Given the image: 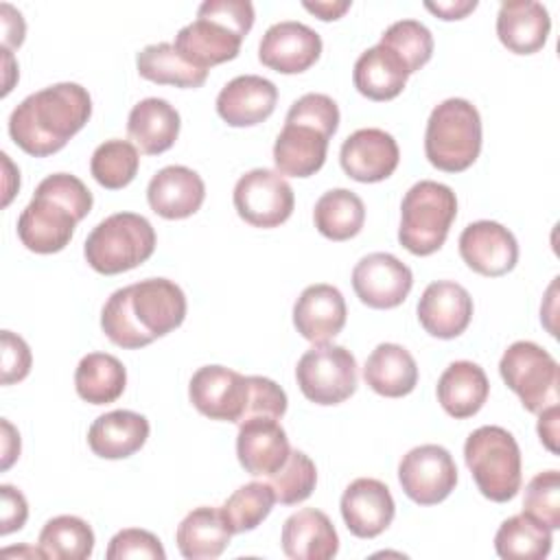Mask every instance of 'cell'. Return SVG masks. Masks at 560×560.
<instances>
[{
    "label": "cell",
    "mask_w": 560,
    "mask_h": 560,
    "mask_svg": "<svg viewBox=\"0 0 560 560\" xmlns=\"http://www.w3.org/2000/svg\"><path fill=\"white\" fill-rule=\"evenodd\" d=\"M457 217V197L451 186L420 179L402 197L400 203V245L416 254L429 256L438 252Z\"/></svg>",
    "instance_id": "obj_7"
},
{
    "label": "cell",
    "mask_w": 560,
    "mask_h": 560,
    "mask_svg": "<svg viewBox=\"0 0 560 560\" xmlns=\"http://www.w3.org/2000/svg\"><path fill=\"white\" fill-rule=\"evenodd\" d=\"M350 0H315V2H302V7L306 11H311L313 15H317L319 20L324 22H330V20H339L348 9H350Z\"/></svg>",
    "instance_id": "obj_50"
},
{
    "label": "cell",
    "mask_w": 560,
    "mask_h": 560,
    "mask_svg": "<svg viewBox=\"0 0 560 560\" xmlns=\"http://www.w3.org/2000/svg\"><path fill=\"white\" fill-rule=\"evenodd\" d=\"M278 101V88L258 74H241L223 85L217 96V114L230 127H252L267 120Z\"/></svg>",
    "instance_id": "obj_23"
},
{
    "label": "cell",
    "mask_w": 560,
    "mask_h": 560,
    "mask_svg": "<svg viewBox=\"0 0 560 560\" xmlns=\"http://www.w3.org/2000/svg\"><path fill=\"white\" fill-rule=\"evenodd\" d=\"M188 396L201 416L241 424L247 409L249 383L247 376L236 370L223 365H203L192 374Z\"/></svg>",
    "instance_id": "obj_14"
},
{
    "label": "cell",
    "mask_w": 560,
    "mask_h": 560,
    "mask_svg": "<svg viewBox=\"0 0 560 560\" xmlns=\"http://www.w3.org/2000/svg\"><path fill=\"white\" fill-rule=\"evenodd\" d=\"M549 11L536 0H508L501 2L497 13L499 42L514 55L538 52L549 37Z\"/></svg>",
    "instance_id": "obj_25"
},
{
    "label": "cell",
    "mask_w": 560,
    "mask_h": 560,
    "mask_svg": "<svg viewBox=\"0 0 560 560\" xmlns=\"http://www.w3.org/2000/svg\"><path fill=\"white\" fill-rule=\"evenodd\" d=\"M238 217L254 228H278L284 223L295 206L289 182L269 168H254L238 177L232 195Z\"/></svg>",
    "instance_id": "obj_12"
},
{
    "label": "cell",
    "mask_w": 560,
    "mask_h": 560,
    "mask_svg": "<svg viewBox=\"0 0 560 560\" xmlns=\"http://www.w3.org/2000/svg\"><path fill=\"white\" fill-rule=\"evenodd\" d=\"M383 46L394 50L402 63L407 66L409 74L420 70L433 55V35L431 31L418 20H398L387 26L381 35Z\"/></svg>",
    "instance_id": "obj_41"
},
{
    "label": "cell",
    "mask_w": 560,
    "mask_h": 560,
    "mask_svg": "<svg viewBox=\"0 0 560 560\" xmlns=\"http://www.w3.org/2000/svg\"><path fill=\"white\" fill-rule=\"evenodd\" d=\"M295 378L311 402L339 405L357 389V359L343 346L319 343L300 357Z\"/></svg>",
    "instance_id": "obj_11"
},
{
    "label": "cell",
    "mask_w": 560,
    "mask_h": 560,
    "mask_svg": "<svg viewBox=\"0 0 560 560\" xmlns=\"http://www.w3.org/2000/svg\"><path fill=\"white\" fill-rule=\"evenodd\" d=\"M409 70L402 59L383 44H376L359 55L352 81L359 94L370 101H392L407 85Z\"/></svg>",
    "instance_id": "obj_30"
},
{
    "label": "cell",
    "mask_w": 560,
    "mask_h": 560,
    "mask_svg": "<svg viewBox=\"0 0 560 560\" xmlns=\"http://www.w3.org/2000/svg\"><path fill=\"white\" fill-rule=\"evenodd\" d=\"M488 376L483 368L472 361H453L438 381V400L455 420L475 416L488 400Z\"/></svg>",
    "instance_id": "obj_28"
},
{
    "label": "cell",
    "mask_w": 560,
    "mask_h": 560,
    "mask_svg": "<svg viewBox=\"0 0 560 560\" xmlns=\"http://www.w3.org/2000/svg\"><path fill=\"white\" fill-rule=\"evenodd\" d=\"M140 166V153L129 140L112 138L98 144L90 160L92 177L107 190L125 188L133 182Z\"/></svg>",
    "instance_id": "obj_38"
},
{
    "label": "cell",
    "mask_w": 560,
    "mask_h": 560,
    "mask_svg": "<svg viewBox=\"0 0 560 560\" xmlns=\"http://www.w3.org/2000/svg\"><path fill=\"white\" fill-rule=\"evenodd\" d=\"M276 494L267 481H249L234 490L221 505V514L232 534L256 529L271 512Z\"/></svg>",
    "instance_id": "obj_39"
},
{
    "label": "cell",
    "mask_w": 560,
    "mask_h": 560,
    "mask_svg": "<svg viewBox=\"0 0 560 560\" xmlns=\"http://www.w3.org/2000/svg\"><path fill=\"white\" fill-rule=\"evenodd\" d=\"M136 68L142 79L158 85L175 88H199L208 77L206 70H199L190 61H186L179 50L168 42L144 46L136 55Z\"/></svg>",
    "instance_id": "obj_35"
},
{
    "label": "cell",
    "mask_w": 560,
    "mask_h": 560,
    "mask_svg": "<svg viewBox=\"0 0 560 560\" xmlns=\"http://www.w3.org/2000/svg\"><path fill=\"white\" fill-rule=\"evenodd\" d=\"M346 300L332 284L319 282L306 287L293 304V324L298 332L319 346L328 343L346 326Z\"/></svg>",
    "instance_id": "obj_21"
},
{
    "label": "cell",
    "mask_w": 560,
    "mask_h": 560,
    "mask_svg": "<svg viewBox=\"0 0 560 560\" xmlns=\"http://www.w3.org/2000/svg\"><path fill=\"white\" fill-rule=\"evenodd\" d=\"M252 26L254 4L249 0H206L197 9V20L179 28L173 46L186 61L208 72L241 52Z\"/></svg>",
    "instance_id": "obj_5"
},
{
    "label": "cell",
    "mask_w": 560,
    "mask_h": 560,
    "mask_svg": "<svg viewBox=\"0 0 560 560\" xmlns=\"http://www.w3.org/2000/svg\"><path fill=\"white\" fill-rule=\"evenodd\" d=\"M424 7L442 20H462L477 9V0H448V2H424Z\"/></svg>",
    "instance_id": "obj_49"
},
{
    "label": "cell",
    "mask_w": 560,
    "mask_h": 560,
    "mask_svg": "<svg viewBox=\"0 0 560 560\" xmlns=\"http://www.w3.org/2000/svg\"><path fill=\"white\" fill-rule=\"evenodd\" d=\"M363 378L376 394L400 398L413 392L418 383V365L407 348L398 343H378L363 365Z\"/></svg>",
    "instance_id": "obj_32"
},
{
    "label": "cell",
    "mask_w": 560,
    "mask_h": 560,
    "mask_svg": "<svg viewBox=\"0 0 560 560\" xmlns=\"http://www.w3.org/2000/svg\"><path fill=\"white\" fill-rule=\"evenodd\" d=\"M127 385L125 365L107 352L85 354L74 372V387L79 398L92 405H107L122 396Z\"/></svg>",
    "instance_id": "obj_33"
},
{
    "label": "cell",
    "mask_w": 560,
    "mask_h": 560,
    "mask_svg": "<svg viewBox=\"0 0 560 560\" xmlns=\"http://www.w3.org/2000/svg\"><path fill=\"white\" fill-rule=\"evenodd\" d=\"M523 512L547 525L551 532L560 527V472L545 470L532 477L525 488Z\"/></svg>",
    "instance_id": "obj_42"
},
{
    "label": "cell",
    "mask_w": 560,
    "mask_h": 560,
    "mask_svg": "<svg viewBox=\"0 0 560 560\" xmlns=\"http://www.w3.org/2000/svg\"><path fill=\"white\" fill-rule=\"evenodd\" d=\"M31 363L33 357L28 343L20 335L2 330V385L24 381L31 372Z\"/></svg>",
    "instance_id": "obj_45"
},
{
    "label": "cell",
    "mask_w": 560,
    "mask_h": 560,
    "mask_svg": "<svg viewBox=\"0 0 560 560\" xmlns=\"http://www.w3.org/2000/svg\"><path fill=\"white\" fill-rule=\"evenodd\" d=\"M472 317L470 293L453 280L431 282L418 302L420 326L438 339L459 337Z\"/></svg>",
    "instance_id": "obj_20"
},
{
    "label": "cell",
    "mask_w": 560,
    "mask_h": 560,
    "mask_svg": "<svg viewBox=\"0 0 560 560\" xmlns=\"http://www.w3.org/2000/svg\"><path fill=\"white\" fill-rule=\"evenodd\" d=\"M398 481L413 503L435 505L455 490L457 466L444 446L422 444L402 455Z\"/></svg>",
    "instance_id": "obj_13"
},
{
    "label": "cell",
    "mask_w": 560,
    "mask_h": 560,
    "mask_svg": "<svg viewBox=\"0 0 560 560\" xmlns=\"http://www.w3.org/2000/svg\"><path fill=\"white\" fill-rule=\"evenodd\" d=\"M481 151V116L466 98H446L433 107L427 131V160L444 173H462Z\"/></svg>",
    "instance_id": "obj_6"
},
{
    "label": "cell",
    "mask_w": 560,
    "mask_h": 560,
    "mask_svg": "<svg viewBox=\"0 0 560 560\" xmlns=\"http://www.w3.org/2000/svg\"><path fill=\"white\" fill-rule=\"evenodd\" d=\"M184 317V291L168 278H147L116 289L107 298L101 328L112 343L138 350L182 326Z\"/></svg>",
    "instance_id": "obj_1"
},
{
    "label": "cell",
    "mask_w": 560,
    "mask_h": 560,
    "mask_svg": "<svg viewBox=\"0 0 560 560\" xmlns=\"http://www.w3.org/2000/svg\"><path fill=\"white\" fill-rule=\"evenodd\" d=\"M149 438V420L129 409H114L98 416L90 431L88 444L103 459H125L140 451Z\"/></svg>",
    "instance_id": "obj_27"
},
{
    "label": "cell",
    "mask_w": 560,
    "mask_h": 560,
    "mask_svg": "<svg viewBox=\"0 0 560 560\" xmlns=\"http://www.w3.org/2000/svg\"><path fill=\"white\" fill-rule=\"evenodd\" d=\"M92 192L70 173H52L44 177L28 206L18 219V236L22 245L35 254L61 252L81 219L92 210Z\"/></svg>",
    "instance_id": "obj_3"
},
{
    "label": "cell",
    "mask_w": 560,
    "mask_h": 560,
    "mask_svg": "<svg viewBox=\"0 0 560 560\" xmlns=\"http://www.w3.org/2000/svg\"><path fill=\"white\" fill-rule=\"evenodd\" d=\"M267 483L271 486L276 501L282 505H295L308 499L317 483V468L313 459L302 451H291L287 462L267 477Z\"/></svg>",
    "instance_id": "obj_40"
},
{
    "label": "cell",
    "mask_w": 560,
    "mask_h": 560,
    "mask_svg": "<svg viewBox=\"0 0 560 560\" xmlns=\"http://www.w3.org/2000/svg\"><path fill=\"white\" fill-rule=\"evenodd\" d=\"M411 287V269L387 252L368 254L352 269V289L370 308H394L402 304Z\"/></svg>",
    "instance_id": "obj_15"
},
{
    "label": "cell",
    "mask_w": 560,
    "mask_h": 560,
    "mask_svg": "<svg viewBox=\"0 0 560 560\" xmlns=\"http://www.w3.org/2000/svg\"><path fill=\"white\" fill-rule=\"evenodd\" d=\"M92 116V98L79 83L63 81L28 94L9 116L11 140L33 158L61 151Z\"/></svg>",
    "instance_id": "obj_2"
},
{
    "label": "cell",
    "mask_w": 560,
    "mask_h": 560,
    "mask_svg": "<svg viewBox=\"0 0 560 560\" xmlns=\"http://www.w3.org/2000/svg\"><path fill=\"white\" fill-rule=\"evenodd\" d=\"M105 556L107 560H127V558L164 560L166 551L155 534L138 527H127L112 536Z\"/></svg>",
    "instance_id": "obj_43"
},
{
    "label": "cell",
    "mask_w": 560,
    "mask_h": 560,
    "mask_svg": "<svg viewBox=\"0 0 560 560\" xmlns=\"http://www.w3.org/2000/svg\"><path fill=\"white\" fill-rule=\"evenodd\" d=\"M155 230L142 214L116 212L103 219L85 238L88 265L105 276L129 271L151 258Z\"/></svg>",
    "instance_id": "obj_9"
},
{
    "label": "cell",
    "mask_w": 560,
    "mask_h": 560,
    "mask_svg": "<svg viewBox=\"0 0 560 560\" xmlns=\"http://www.w3.org/2000/svg\"><path fill=\"white\" fill-rule=\"evenodd\" d=\"M179 114L177 109L158 96L136 103L127 118V133L147 155H158L168 151L179 136Z\"/></svg>",
    "instance_id": "obj_29"
},
{
    "label": "cell",
    "mask_w": 560,
    "mask_h": 560,
    "mask_svg": "<svg viewBox=\"0 0 560 560\" xmlns=\"http://www.w3.org/2000/svg\"><path fill=\"white\" fill-rule=\"evenodd\" d=\"M287 431L276 418H249L238 424L236 457L254 477L273 475L289 457Z\"/></svg>",
    "instance_id": "obj_22"
},
{
    "label": "cell",
    "mask_w": 560,
    "mask_h": 560,
    "mask_svg": "<svg viewBox=\"0 0 560 560\" xmlns=\"http://www.w3.org/2000/svg\"><path fill=\"white\" fill-rule=\"evenodd\" d=\"M538 413H540V418H538L540 442L551 453H558V444H556V438H558V405H549V407H545Z\"/></svg>",
    "instance_id": "obj_48"
},
{
    "label": "cell",
    "mask_w": 560,
    "mask_h": 560,
    "mask_svg": "<svg viewBox=\"0 0 560 560\" xmlns=\"http://www.w3.org/2000/svg\"><path fill=\"white\" fill-rule=\"evenodd\" d=\"M203 199L206 184L201 175L179 164L160 168L147 186V201L162 219H186L201 208Z\"/></svg>",
    "instance_id": "obj_24"
},
{
    "label": "cell",
    "mask_w": 560,
    "mask_h": 560,
    "mask_svg": "<svg viewBox=\"0 0 560 560\" xmlns=\"http://www.w3.org/2000/svg\"><path fill=\"white\" fill-rule=\"evenodd\" d=\"M551 542V529L525 512L505 518L494 534V549L503 560H542Z\"/></svg>",
    "instance_id": "obj_34"
},
{
    "label": "cell",
    "mask_w": 560,
    "mask_h": 560,
    "mask_svg": "<svg viewBox=\"0 0 560 560\" xmlns=\"http://www.w3.org/2000/svg\"><path fill=\"white\" fill-rule=\"evenodd\" d=\"M464 459L486 499L505 503L516 497L521 488V448L508 429L497 424L475 429L466 438Z\"/></svg>",
    "instance_id": "obj_8"
},
{
    "label": "cell",
    "mask_w": 560,
    "mask_h": 560,
    "mask_svg": "<svg viewBox=\"0 0 560 560\" xmlns=\"http://www.w3.org/2000/svg\"><path fill=\"white\" fill-rule=\"evenodd\" d=\"M247 383H249V396H247V409H245L243 422L249 418L280 420L287 411L284 389L267 376H247Z\"/></svg>",
    "instance_id": "obj_44"
},
{
    "label": "cell",
    "mask_w": 560,
    "mask_h": 560,
    "mask_svg": "<svg viewBox=\"0 0 560 560\" xmlns=\"http://www.w3.org/2000/svg\"><path fill=\"white\" fill-rule=\"evenodd\" d=\"M394 514V497L378 479L359 477L341 494L343 523L357 538H374L383 534L392 525Z\"/></svg>",
    "instance_id": "obj_19"
},
{
    "label": "cell",
    "mask_w": 560,
    "mask_h": 560,
    "mask_svg": "<svg viewBox=\"0 0 560 560\" xmlns=\"http://www.w3.org/2000/svg\"><path fill=\"white\" fill-rule=\"evenodd\" d=\"M282 551L293 560H330L339 551V536L330 518L315 508H302L282 525Z\"/></svg>",
    "instance_id": "obj_26"
},
{
    "label": "cell",
    "mask_w": 560,
    "mask_h": 560,
    "mask_svg": "<svg viewBox=\"0 0 560 560\" xmlns=\"http://www.w3.org/2000/svg\"><path fill=\"white\" fill-rule=\"evenodd\" d=\"M37 547L50 560H85L94 551V532L83 518L61 514L42 527Z\"/></svg>",
    "instance_id": "obj_37"
},
{
    "label": "cell",
    "mask_w": 560,
    "mask_h": 560,
    "mask_svg": "<svg viewBox=\"0 0 560 560\" xmlns=\"http://www.w3.org/2000/svg\"><path fill=\"white\" fill-rule=\"evenodd\" d=\"M339 127V107L328 94L308 92L291 103L284 127L273 144V162L280 175L311 177L328 153V142Z\"/></svg>",
    "instance_id": "obj_4"
},
{
    "label": "cell",
    "mask_w": 560,
    "mask_h": 560,
    "mask_svg": "<svg viewBox=\"0 0 560 560\" xmlns=\"http://www.w3.org/2000/svg\"><path fill=\"white\" fill-rule=\"evenodd\" d=\"M400 149L394 136L378 127L357 129L343 140L339 151V162L346 175L363 184L387 179L396 171Z\"/></svg>",
    "instance_id": "obj_18"
},
{
    "label": "cell",
    "mask_w": 560,
    "mask_h": 560,
    "mask_svg": "<svg viewBox=\"0 0 560 560\" xmlns=\"http://www.w3.org/2000/svg\"><path fill=\"white\" fill-rule=\"evenodd\" d=\"M503 383L532 413L558 405V363L534 341H514L499 361Z\"/></svg>",
    "instance_id": "obj_10"
},
{
    "label": "cell",
    "mask_w": 560,
    "mask_h": 560,
    "mask_svg": "<svg viewBox=\"0 0 560 560\" xmlns=\"http://www.w3.org/2000/svg\"><path fill=\"white\" fill-rule=\"evenodd\" d=\"M322 55V37L302 22L284 20L271 24L258 46L262 66L280 74H300L308 70Z\"/></svg>",
    "instance_id": "obj_16"
},
{
    "label": "cell",
    "mask_w": 560,
    "mask_h": 560,
    "mask_svg": "<svg viewBox=\"0 0 560 560\" xmlns=\"http://www.w3.org/2000/svg\"><path fill=\"white\" fill-rule=\"evenodd\" d=\"M462 260L486 278H499L514 269L518 243L514 234L497 221H475L459 234Z\"/></svg>",
    "instance_id": "obj_17"
},
{
    "label": "cell",
    "mask_w": 560,
    "mask_h": 560,
    "mask_svg": "<svg viewBox=\"0 0 560 560\" xmlns=\"http://www.w3.org/2000/svg\"><path fill=\"white\" fill-rule=\"evenodd\" d=\"M0 20H2V48H15L24 42V33H26V24L24 18L18 9H13L11 4L2 2L0 4Z\"/></svg>",
    "instance_id": "obj_47"
},
{
    "label": "cell",
    "mask_w": 560,
    "mask_h": 560,
    "mask_svg": "<svg viewBox=\"0 0 560 560\" xmlns=\"http://www.w3.org/2000/svg\"><path fill=\"white\" fill-rule=\"evenodd\" d=\"M232 532L221 514V508H195L177 525L175 542L186 560L219 558L230 545Z\"/></svg>",
    "instance_id": "obj_31"
},
{
    "label": "cell",
    "mask_w": 560,
    "mask_h": 560,
    "mask_svg": "<svg viewBox=\"0 0 560 560\" xmlns=\"http://www.w3.org/2000/svg\"><path fill=\"white\" fill-rule=\"evenodd\" d=\"M0 499H2V508H0V534L7 536L15 529H22L26 518H28V503L24 499V494L9 486L2 483L0 486Z\"/></svg>",
    "instance_id": "obj_46"
},
{
    "label": "cell",
    "mask_w": 560,
    "mask_h": 560,
    "mask_svg": "<svg viewBox=\"0 0 560 560\" xmlns=\"http://www.w3.org/2000/svg\"><path fill=\"white\" fill-rule=\"evenodd\" d=\"M313 221L322 236L330 241H348L361 232L365 223V206L357 192L332 188L317 199Z\"/></svg>",
    "instance_id": "obj_36"
},
{
    "label": "cell",
    "mask_w": 560,
    "mask_h": 560,
    "mask_svg": "<svg viewBox=\"0 0 560 560\" xmlns=\"http://www.w3.org/2000/svg\"><path fill=\"white\" fill-rule=\"evenodd\" d=\"M2 431H4V440H2V470H7L20 457V435L11 427L9 420H2Z\"/></svg>",
    "instance_id": "obj_51"
}]
</instances>
